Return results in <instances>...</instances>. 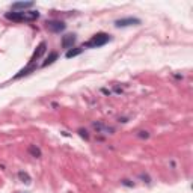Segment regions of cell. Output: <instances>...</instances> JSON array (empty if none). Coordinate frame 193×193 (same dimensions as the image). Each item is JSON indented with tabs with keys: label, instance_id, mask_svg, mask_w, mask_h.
<instances>
[{
	"label": "cell",
	"instance_id": "obj_15",
	"mask_svg": "<svg viewBox=\"0 0 193 193\" xmlns=\"http://www.w3.org/2000/svg\"><path fill=\"white\" fill-rule=\"evenodd\" d=\"M136 136L139 137V139H142V140H145V139H149V131H146V130H140V131H137L136 133Z\"/></svg>",
	"mask_w": 193,
	"mask_h": 193
},
{
	"label": "cell",
	"instance_id": "obj_7",
	"mask_svg": "<svg viewBox=\"0 0 193 193\" xmlns=\"http://www.w3.org/2000/svg\"><path fill=\"white\" fill-rule=\"evenodd\" d=\"M75 41H77V36H75L74 33H68V35H64V36H62L60 46H62V48L70 50V48H72V46L75 44Z\"/></svg>",
	"mask_w": 193,
	"mask_h": 193
},
{
	"label": "cell",
	"instance_id": "obj_8",
	"mask_svg": "<svg viewBox=\"0 0 193 193\" xmlns=\"http://www.w3.org/2000/svg\"><path fill=\"white\" fill-rule=\"evenodd\" d=\"M5 18L9 20V21H14V23H23V21H26L24 20V12H15V11L6 12Z\"/></svg>",
	"mask_w": 193,
	"mask_h": 193
},
{
	"label": "cell",
	"instance_id": "obj_12",
	"mask_svg": "<svg viewBox=\"0 0 193 193\" xmlns=\"http://www.w3.org/2000/svg\"><path fill=\"white\" fill-rule=\"evenodd\" d=\"M83 53V48L82 47H72L70 50H67V53H65V57L67 59H72V57H75V56H78V54H82Z\"/></svg>",
	"mask_w": 193,
	"mask_h": 193
},
{
	"label": "cell",
	"instance_id": "obj_13",
	"mask_svg": "<svg viewBox=\"0 0 193 193\" xmlns=\"http://www.w3.org/2000/svg\"><path fill=\"white\" fill-rule=\"evenodd\" d=\"M18 180L24 183V184H30V181H32V178H30V175L27 173V172H24V170H20L18 172Z\"/></svg>",
	"mask_w": 193,
	"mask_h": 193
},
{
	"label": "cell",
	"instance_id": "obj_9",
	"mask_svg": "<svg viewBox=\"0 0 193 193\" xmlns=\"http://www.w3.org/2000/svg\"><path fill=\"white\" fill-rule=\"evenodd\" d=\"M36 68H38V65H27V67H24L23 70H20V71L14 75V80H18V78H21L24 75H29L30 72L36 71Z\"/></svg>",
	"mask_w": 193,
	"mask_h": 193
},
{
	"label": "cell",
	"instance_id": "obj_16",
	"mask_svg": "<svg viewBox=\"0 0 193 193\" xmlns=\"http://www.w3.org/2000/svg\"><path fill=\"white\" fill-rule=\"evenodd\" d=\"M121 184L125 186V187H134V183L130 181V180H127V178H125V180H121Z\"/></svg>",
	"mask_w": 193,
	"mask_h": 193
},
{
	"label": "cell",
	"instance_id": "obj_1",
	"mask_svg": "<svg viewBox=\"0 0 193 193\" xmlns=\"http://www.w3.org/2000/svg\"><path fill=\"white\" fill-rule=\"evenodd\" d=\"M112 41V35L106 33V32H98L95 33L91 39H88L86 42H83L82 48H100V47H104L106 44H109Z\"/></svg>",
	"mask_w": 193,
	"mask_h": 193
},
{
	"label": "cell",
	"instance_id": "obj_5",
	"mask_svg": "<svg viewBox=\"0 0 193 193\" xmlns=\"http://www.w3.org/2000/svg\"><path fill=\"white\" fill-rule=\"evenodd\" d=\"M92 128L95 130L96 133H101V134H113L115 133V128L113 127L106 125L104 122H100V121H94L92 122Z\"/></svg>",
	"mask_w": 193,
	"mask_h": 193
},
{
	"label": "cell",
	"instance_id": "obj_2",
	"mask_svg": "<svg viewBox=\"0 0 193 193\" xmlns=\"http://www.w3.org/2000/svg\"><path fill=\"white\" fill-rule=\"evenodd\" d=\"M46 29L51 33H60L67 29V24L62 20H47L46 21Z\"/></svg>",
	"mask_w": 193,
	"mask_h": 193
},
{
	"label": "cell",
	"instance_id": "obj_11",
	"mask_svg": "<svg viewBox=\"0 0 193 193\" xmlns=\"http://www.w3.org/2000/svg\"><path fill=\"white\" fill-rule=\"evenodd\" d=\"M27 152H29L32 157H35V158H41V157H42V151H41V148L36 146V145H29Z\"/></svg>",
	"mask_w": 193,
	"mask_h": 193
},
{
	"label": "cell",
	"instance_id": "obj_10",
	"mask_svg": "<svg viewBox=\"0 0 193 193\" xmlns=\"http://www.w3.org/2000/svg\"><path fill=\"white\" fill-rule=\"evenodd\" d=\"M57 59H59V53H57V51H50V53H48V56L46 57V60L41 64V67H42V68H46V67H48V65H53Z\"/></svg>",
	"mask_w": 193,
	"mask_h": 193
},
{
	"label": "cell",
	"instance_id": "obj_6",
	"mask_svg": "<svg viewBox=\"0 0 193 193\" xmlns=\"http://www.w3.org/2000/svg\"><path fill=\"white\" fill-rule=\"evenodd\" d=\"M33 2H15L11 5V9L15 11V12H24V11H29L30 8H33Z\"/></svg>",
	"mask_w": 193,
	"mask_h": 193
},
{
	"label": "cell",
	"instance_id": "obj_3",
	"mask_svg": "<svg viewBox=\"0 0 193 193\" xmlns=\"http://www.w3.org/2000/svg\"><path fill=\"white\" fill-rule=\"evenodd\" d=\"M142 21L140 18H136V17H125V18H119L115 21V27H130V26H140Z\"/></svg>",
	"mask_w": 193,
	"mask_h": 193
},
{
	"label": "cell",
	"instance_id": "obj_14",
	"mask_svg": "<svg viewBox=\"0 0 193 193\" xmlns=\"http://www.w3.org/2000/svg\"><path fill=\"white\" fill-rule=\"evenodd\" d=\"M77 133H78V134H80V137H83L85 140H89V139H91L89 131H88L86 128H78V130H77Z\"/></svg>",
	"mask_w": 193,
	"mask_h": 193
},
{
	"label": "cell",
	"instance_id": "obj_4",
	"mask_svg": "<svg viewBox=\"0 0 193 193\" xmlns=\"http://www.w3.org/2000/svg\"><path fill=\"white\" fill-rule=\"evenodd\" d=\"M46 51H47V44L42 41V42H39L38 47L35 48V51H33V54H32V57H30V60H29V65H35L36 60H39V59L46 54Z\"/></svg>",
	"mask_w": 193,
	"mask_h": 193
}]
</instances>
